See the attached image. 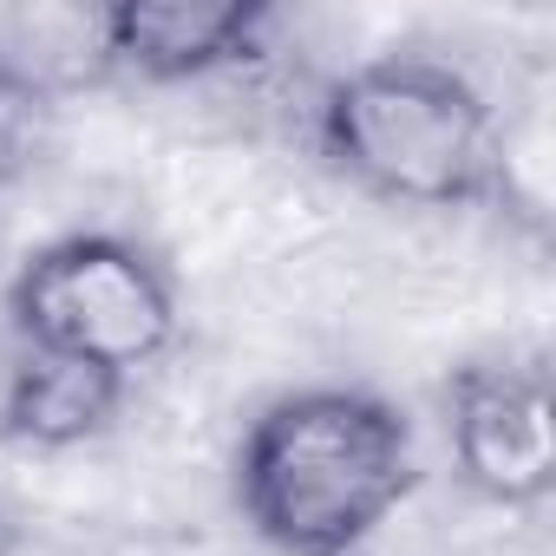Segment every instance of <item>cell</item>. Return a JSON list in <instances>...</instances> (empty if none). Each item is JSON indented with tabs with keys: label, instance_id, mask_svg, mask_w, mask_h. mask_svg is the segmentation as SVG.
Segmentation results:
<instances>
[{
	"label": "cell",
	"instance_id": "cell-3",
	"mask_svg": "<svg viewBox=\"0 0 556 556\" xmlns=\"http://www.w3.org/2000/svg\"><path fill=\"white\" fill-rule=\"evenodd\" d=\"M0 321L27 354L92 367L138 387L184 348V295L170 262L131 229H60L34 242L0 295Z\"/></svg>",
	"mask_w": 556,
	"mask_h": 556
},
{
	"label": "cell",
	"instance_id": "cell-2",
	"mask_svg": "<svg viewBox=\"0 0 556 556\" xmlns=\"http://www.w3.org/2000/svg\"><path fill=\"white\" fill-rule=\"evenodd\" d=\"M308 144L380 210L465 216L491 203L497 99L445 53H367L321 79Z\"/></svg>",
	"mask_w": 556,
	"mask_h": 556
},
{
	"label": "cell",
	"instance_id": "cell-4",
	"mask_svg": "<svg viewBox=\"0 0 556 556\" xmlns=\"http://www.w3.org/2000/svg\"><path fill=\"white\" fill-rule=\"evenodd\" d=\"M445 452L471 504L530 517L556 484L549 374L517 354H484L445 374Z\"/></svg>",
	"mask_w": 556,
	"mask_h": 556
},
{
	"label": "cell",
	"instance_id": "cell-6",
	"mask_svg": "<svg viewBox=\"0 0 556 556\" xmlns=\"http://www.w3.org/2000/svg\"><path fill=\"white\" fill-rule=\"evenodd\" d=\"M125 413V387L53 361V354H27L21 341L8 348V367H0V439L34 452V458H73L112 439Z\"/></svg>",
	"mask_w": 556,
	"mask_h": 556
},
{
	"label": "cell",
	"instance_id": "cell-1",
	"mask_svg": "<svg viewBox=\"0 0 556 556\" xmlns=\"http://www.w3.org/2000/svg\"><path fill=\"white\" fill-rule=\"evenodd\" d=\"M223 478L268 556H367L419 491V439L380 387L302 380L242 419Z\"/></svg>",
	"mask_w": 556,
	"mask_h": 556
},
{
	"label": "cell",
	"instance_id": "cell-7",
	"mask_svg": "<svg viewBox=\"0 0 556 556\" xmlns=\"http://www.w3.org/2000/svg\"><path fill=\"white\" fill-rule=\"evenodd\" d=\"M0 79L53 112L112 86V14L105 8H8L0 14Z\"/></svg>",
	"mask_w": 556,
	"mask_h": 556
},
{
	"label": "cell",
	"instance_id": "cell-5",
	"mask_svg": "<svg viewBox=\"0 0 556 556\" xmlns=\"http://www.w3.org/2000/svg\"><path fill=\"white\" fill-rule=\"evenodd\" d=\"M112 79L184 92L268 60V8L249 0H112Z\"/></svg>",
	"mask_w": 556,
	"mask_h": 556
}]
</instances>
